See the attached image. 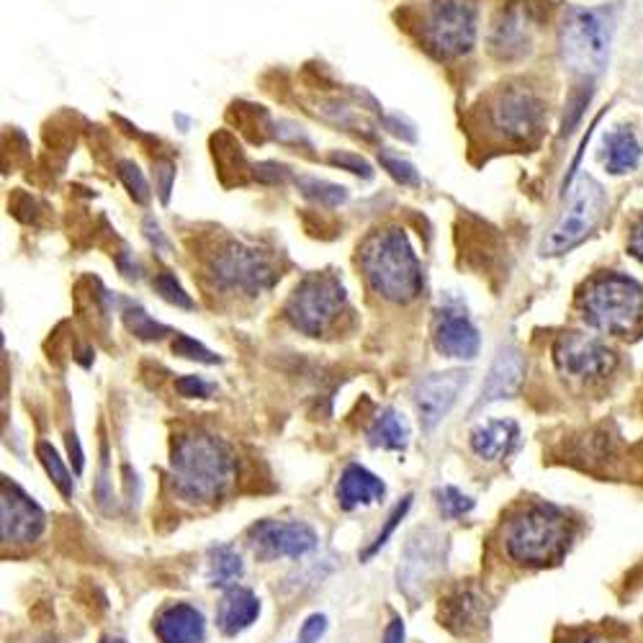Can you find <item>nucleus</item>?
I'll use <instances>...</instances> for the list:
<instances>
[{
    "label": "nucleus",
    "instance_id": "1",
    "mask_svg": "<svg viewBox=\"0 0 643 643\" xmlns=\"http://www.w3.org/2000/svg\"><path fill=\"white\" fill-rule=\"evenodd\" d=\"M235 479V456L225 440L206 431H188L173 440L171 487L181 500H219Z\"/></svg>",
    "mask_w": 643,
    "mask_h": 643
},
{
    "label": "nucleus",
    "instance_id": "2",
    "mask_svg": "<svg viewBox=\"0 0 643 643\" xmlns=\"http://www.w3.org/2000/svg\"><path fill=\"white\" fill-rule=\"evenodd\" d=\"M571 543V520L548 502L517 510L504 525V551L515 564L541 566L562 562Z\"/></svg>",
    "mask_w": 643,
    "mask_h": 643
},
{
    "label": "nucleus",
    "instance_id": "3",
    "mask_svg": "<svg viewBox=\"0 0 643 643\" xmlns=\"http://www.w3.org/2000/svg\"><path fill=\"white\" fill-rule=\"evenodd\" d=\"M361 268L371 288L386 302L410 304L423 294V268L402 229L373 235L361 250Z\"/></svg>",
    "mask_w": 643,
    "mask_h": 643
},
{
    "label": "nucleus",
    "instance_id": "4",
    "mask_svg": "<svg viewBox=\"0 0 643 643\" xmlns=\"http://www.w3.org/2000/svg\"><path fill=\"white\" fill-rule=\"evenodd\" d=\"M579 309L589 327L625 338L643 322V286L623 273L595 275L581 291Z\"/></svg>",
    "mask_w": 643,
    "mask_h": 643
},
{
    "label": "nucleus",
    "instance_id": "5",
    "mask_svg": "<svg viewBox=\"0 0 643 643\" xmlns=\"http://www.w3.org/2000/svg\"><path fill=\"white\" fill-rule=\"evenodd\" d=\"M612 42V17L597 9H574L566 13L562 36L564 65L581 78H595L604 70Z\"/></svg>",
    "mask_w": 643,
    "mask_h": 643
},
{
    "label": "nucleus",
    "instance_id": "6",
    "mask_svg": "<svg viewBox=\"0 0 643 643\" xmlns=\"http://www.w3.org/2000/svg\"><path fill=\"white\" fill-rule=\"evenodd\" d=\"M604 214V190L600 183L589 175H581L577 183H571L569 188V201L562 217L554 225V229L546 235V240L541 244V255H564L571 248H577L581 240H587L595 232V227L600 225Z\"/></svg>",
    "mask_w": 643,
    "mask_h": 643
},
{
    "label": "nucleus",
    "instance_id": "7",
    "mask_svg": "<svg viewBox=\"0 0 643 643\" xmlns=\"http://www.w3.org/2000/svg\"><path fill=\"white\" fill-rule=\"evenodd\" d=\"M346 306V288L330 273H317L304 279L286 302V319L298 333L319 338L335 325Z\"/></svg>",
    "mask_w": 643,
    "mask_h": 643
},
{
    "label": "nucleus",
    "instance_id": "8",
    "mask_svg": "<svg viewBox=\"0 0 643 643\" xmlns=\"http://www.w3.org/2000/svg\"><path fill=\"white\" fill-rule=\"evenodd\" d=\"M209 273L214 286L227 294L258 296L268 291L279 279L271 260L263 252L242 242H229L211 258Z\"/></svg>",
    "mask_w": 643,
    "mask_h": 643
},
{
    "label": "nucleus",
    "instance_id": "9",
    "mask_svg": "<svg viewBox=\"0 0 643 643\" xmlns=\"http://www.w3.org/2000/svg\"><path fill=\"white\" fill-rule=\"evenodd\" d=\"M425 40L440 57L469 55L477 42V9L469 0H438L427 17Z\"/></svg>",
    "mask_w": 643,
    "mask_h": 643
},
{
    "label": "nucleus",
    "instance_id": "10",
    "mask_svg": "<svg viewBox=\"0 0 643 643\" xmlns=\"http://www.w3.org/2000/svg\"><path fill=\"white\" fill-rule=\"evenodd\" d=\"M554 361L558 373L574 381L604 379L615 369V353L604 342L581 333H564L556 340Z\"/></svg>",
    "mask_w": 643,
    "mask_h": 643
},
{
    "label": "nucleus",
    "instance_id": "11",
    "mask_svg": "<svg viewBox=\"0 0 643 643\" xmlns=\"http://www.w3.org/2000/svg\"><path fill=\"white\" fill-rule=\"evenodd\" d=\"M543 101L533 90L508 88L489 106L492 127L510 142H527L543 127Z\"/></svg>",
    "mask_w": 643,
    "mask_h": 643
},
{
    "label": "nucleus",
    "instance_id": "12",
    "mask_svg": "<svg viewBox=\"0 0 643 643\" xmlns=\"http://www.w3.org/2000/svg\"><path fill=\"white\" fill-rule=\"evenodd\" d=\"M47 527V515L17 481L3 479L0 494V538L3 543H34Z\"/></svg>",
    "mask_w": 643,
    "mask_h": 643
},
{
    "label": "nucleus",
    "instance_id": "13",
    "mask_svg": "<svg viewBox=\"0 0 643 643\" xmlns=\"http://www.w3.org/2000/svg\"><path fill=\"white\" fill-rule=\"evenodd\" d=\"M255 554L263 558H302L317 548V533L302 520H260L250 527Z\"/></svg>",
    "mask_w": 643,
    "mask_h": 643
},
{
    "label": "nucleus",
    "instance_id": "14",
    "mask_svg": "<svg viewBox=\"0 0 643 643\" xmlns=\"http://www.w3.org/2000/svg\"><path fill=\"white\" fill-rule=\"evenodd\" d=\"M469 384V373L466 371H446V373H433V377L423 379L415 389V407L419 415V425L423 431H435L454 404L458 402V396Z\"/></svg>",
    "mask_w": 643,
    "mask_h": 643
},
{
    "label": "nucleus",
    "instance_id": "15",
    "mask_svg": "<svg viewBox=\"0 0 643 643\" xmlns=\"http://www.w3.org/2000/svg\"><path fill=\"white\" fill-rule=\"evenodd\" d=\"M435 350L446 358L473 361L479 356L481 338L473 322L456 309H443L433 322Z\"/></svg>",
    "mask_w": 643,
    "mask_h": 643
},
{
    "label": "nucleus",
    "instance_id": "16",
    "mask_svg": "<svg viewBox=\"0 0 643 643\" xmlns=\"http://www.w3.org/2000/svg\"><path fill=\"white\" fill-rule=\"evenodd\" d=\"M525 379V358L515 346H502L497 350L492 369H489L484 386H481V396L477 402V407H484V404L510 400L520 392Z\"/></svg>",
    "mask_w": 643,
    "mask_h": 643
},
{
    "label": "nucleus",
    "instance_id": "17",
    "mask_svg": "<svg viewBox=\"0 0 643 643\" xmlns=\"http://www.w3.org/2000/svg\"><path fill=\"white\" fill-rule=\"evenodd\" d=\"M489 604L473 587H461L440 604V620L450 633L471 635L487 625Z\"/></svg>",
    "mask_w": 643,
    "mask_h": 643
},
{
    "label": "nucleus",
    "instance_id": "18",
    "mask_svg": "<svg viewBox=\"0 0 643 643\" xmlns=\"http://www.w3.org/2000/svg\"><path fill=\"white\" fill-rule=\"evenodd\" d=\"M155 635L160 643H201L206 635L204 612L188 602H173L157 612Z\"/></svg>",
    "mask_w": 643,
    "mask_h": 643
},
{
    "label": "nucleus",
    "instance_id": "19",
    "mask_svg": "<svg viewBox=\"0 0 643 643\" xmlns=\"http://www.w3.org/2000/svg\"><path fill=\"white\" fill-rule=\"evenodd\" d=\"M386 484L377 473L366 469L361 464H348L340 473L338 481V502L342 510L366 508V504H377L384 500Z\"/></svg>",
    "mask_w": 643,
    "mask_h": 643
},
{
    "label": "nucleus",
    "instance_id": "20",
    "mask_svg": "<svg viewBox=\"0 0 643 643\" xmlns=\"http://www.w3.org/2000/svg\"><path fill=\"white\" fill-rule=\"evenodd\" d=\"M260 615L258 595L248 587H227L217 608V625L225 635H240Z\"/></svg>",
    "mask_w": 643,
    "mask_h": 643
},
{
    "label": "nucleus",
    "instance_id": "21",
    "mask_svg": "<svg viewBox=\"0 0 643 643\" xmlns=\"http://www.w3.org/2000/svg\"><path fill=\"white\" fill-rule=\"evenodd\" d=\"M520 427L515 419H489L471 431V450L481 461H502L517 448Z\"/></svg>",
    "mask_w": 643,
    "mask_h": 643
},
{
    "label": "nucleus",
    "instance_id": "22",
    "mask_svg": "<svg viewBox=\"0 0 643 643\" xmlns=\"http://www.w3.org/2000/svg\"><path fill=\"white\" fill-rule=\"evenodd\" d=\"M643 155V148L639 137L633 134V129L615 127L610 134H604L602 140V165L604 171L612 175L631 173L639 167Z\"/></svg>",
    "mask_w": 643,
    "mask_h": 643
},
{
    "label": "nucleus",
    "instance_id": "23",
    "mask_svg": "<svg viewBox=\"0 0 643 643\" xmlns=\"http://www.w3.org/2000/svg\"><path fill=\"white\" fill-rule=\"evenodd\" d=\"M410 423L404 419V415L400 412L386 407L381 410L377 417H373V423L369 427V433H366V438H369V446L371 448H381V450H404L410 446Z\"/></svg>",
    "mask_w": 643,
    "mask_h": 643
},
{
    "label": "nucleus",
    "instance_id": "24",
    "mask_svg": "<svg viewBox=\"0 0 643 643\" xmlns=\"http://www.w3.org/2000/svg\"><path fill=\"white\" fill-rule=\"evenodd\" d=\"M438 538H433L431 531L423 533V541L412 538L407 546V558H404V569L400 571V589L410 592L412 585H423V581L431 577V569L438 562H427V558H440L438 551H435V543Z\"/></svg>",
    "mask_w": 643,
    "mask_h": 643
},
{
    "label": "nucleus",
    "instance_id": "25",
    "mask_svg": "<svg viewBox=\"0 0 643 643\" xmlns=\"http://www.w3.org/2000/svg\"><path fill=\"white\" fill-rule=\"evenodd\" d=\"M244 574L242 556L232 546H211L209 548V569L206 579L211 587H232Z\"/></svg>",
    "mask_w": 643,
    "mask_h": 643
},
{
    "label": "nucleus",
    "instance_id": "26",
    "mask_svg": "<svg viewBox=\"0 0 643 643\" xmlns=\"http://www.w3.org/2000/svg\"><path fill=\"white\" fill-rule=\"evenodd\" d=\"M492 47L494 52H500L502 57L523 55L527 50V24L517 11L508 13V17L502 19V24L494 26Z\"/></svg>",
    "mask_w": 643,
    "mask_h": 643
},
{
    "label": "nucleus",
    "instance_id": "27",
    "mask_svg": "<svg viewBox=\"0 0 643 643\" xmlns=\"http://www.w3.org/2000/svg\"><path fill=\"white\" fill-rule=\"evenodd\" d=\"M36 458H40V461H42L44 471H47V477L52 479V484H55L59 489V494L67 497V500H73V494H75V479H73L70 469H67V466H65L63 458H59L57 448L52 446V443L42 440L40 446H36Z\"/></svg>",
    "mask_w": 643,
    "mask_h": 643
},
{
    "label": "nucleus",
    "instance_id": "28",
    "mask_svg": "<svg viewBox=\"0 0 643 643\" xmlns=\"http://www.w3.org/2000/svg\"><path fill=\"white\" fill-rule=\"evenodd\" d=\"M296 186L304 194V198H309V201L319 204V206H330V209L333 206H340V204L348 201L346 188L338 186V183L314 178V175H298Z\"/></svg>",
    "mask_w": 643,
    "mask_h": 643
},
{
    "label": "nucleus",
    "instance_id": "29",
    "mask_svg": "<svg viewBox=\"0 0 643 643\" xmlns=\"http://www.w3.org/2000/svg\"><path fill=\"white\" fill-rule=\"evenodd\" d=\"M435 502H438L440 515L448 520H458V517L469 515V512L473 510V504H477L469 494H464L461 489H456V487L435 489Z\"/></svg>",
    "mask_w": 643,
    "mask_h": 643
},
{
    "label": "nucleus",
    "instance_id": "30",
    "mask_svg": "<svg viewBox=\"0 0 643 643\" xmlns=\"http://www.w3.org/2000/svg\"><path fill=\"white\" fill-rule=\"evenodd\" d=\"M410 508H412V494H407V497H404V500H402V502H396V504H394V510H392V512H389V517H386V523H384V527H381V531H379V535H377V538H373V543H371V546H369V548H366V551H363V554H361V562H369V558H373V556H377V554H379V551L386 546V543H389V538H392V535H394V531H396V525H400V523H402V520H404V517H407V512H410Z\"/></svg>",
    "mask_w": 643,
    "mask_h": 643
},
{
    "label": "nucleus",
    "instance_id": "31",
    "mask_svg": "<svg viewBox=\"0 0 643 643\" xmlns=\"http://www.w3.org/2000/svg\"><path fill=\"white\" fill-rule=\"evenodd\" d=\"M124 322H127V330L142 340H160L163 335H167V327L152 319L142 306H129V309L124 312Z\"/></svg>",
    "mask_w": 643,
    "mask_h": 643
},
{
    "label": "nucleus",
    "instance_id": "32",
    "mask_svg": "<svg viewBox=\"0 0 643 643\" xmlns=\"http://www.w3.org/2000/svg\"><path fill=\"white\" fill-rule=\"evenodd\" d=\"M119 178L127 186L129 194H132V198L137 204L148 201L150 186H148V181H144L140 165L132 163V160H121V163H119Z\"/></svg>",
    "mask_w": 643,
    "mask_h": 643
},
{
    "label": "nucleus",
    "instance_id": "33",
    "mask_svg": "<svg viewBox=\"0 0 643 643\" xmlns=\"http://www.w3.org/2000/svg\"><path fill=\"white\" fill-rule=\"evenodd\" d=\"M379 163L384 165V171L392 175L396 183H402V186H417L419 183L415 165L407 163V160H402L400 155H394V152H381Z\"/></svg>",
    "mask_w": 643,
    "mask_h": 643
},
{
    "label": "nucleus",
    "instance_id": "34",
    "mask_svg": "<svg viewBox=\"0 0 643 643\" xmlns=\"http://www.w3.org/2000/svg\"><path fill=\"white\" fill-rule=\"evenodd\" d=\"M155 288L167 304L181 306V309H194V302H190V296L186 294V291H183V286L178 281H175V275L171 271H163L157 275Z\"/></svg>",
    "mask_w": 643,
    "mask_h": 643
},
{
    "label": "nucleus",
    "instance_id": "35",
    "mask_svg": "<svg viewBox=\"0 0 643 643\" xmlns=\"http://www.w3.org/2000/svg\"><path fill=\"white\" fill-rule=\"evenodd\" d=\"M173 353L181 356V358H188V361H198V363H206V366H214V363H221L219 356H214L209 348H204L201 342H196L194 338H188V335H178L173 342Z\"/></svg>",
    "mask_w": 643,
    "mask_h": 643
},
{
    "label": "nucleus",
    "instance_id": "36",
    "mask_svg": "<svg viewBox=\"0 0 643 643\" xmlns=\"http://www.w3.org/2000/svg\"><path fill=\"white\" fill-rule=\"evenodd\" d=\"M330 163L342 167V171L363 175V178H373V167L361 155H356V152H333Z\"/></svg>",
    "mask_w": 643,
    "mask_h": 643
},
{
    "label": "nucleus",
    "instance_id": "37",
    "mask_svg": "<svg viewBox=\"0 0 643 643\" xmlns=\"http://www.w3.org/2000/svg\"><path fill=\"white\" fill-rule=\"evenodd\" d=\"M175 389H178L183 396H188V400H209L214 394V384L204 381L201 377H183L175 381Z\"/></svg>",
    "mask_w": 643,
    "mask_h": 643
},
{
    "label": "nucleus",
    "instance_id": "38",
    "mask_svg": "<svg viewBox=\"0 0 643 643\" xmlns=\"http://www.w3.org/2000/svg\"><path fill=\"white\" fill-rule=\"evenodd\" d=\"M327 633V615L322 612H314L302 623V631H298V641L302 643H317L322 635Z\"/></svg>",
    "mask_w": 643,
    "mask_h": 643
},
{
    "label": "nucleus",
    "instance_id": "39",
    "mask_svg": "<svg viewBox=\"0 0 643 643\" xmlns=\"http://www.w3.org/2000/svg\"><path fill=\"white\" fill-rule=\"evenodd\" d=\"M255 178L263 183H286L291 178L288 167L279 163H260L255 167Z\"/></svg>",
    "mask_w": 643,
    "mask_h": 643
},
{
    "label": "nucleus",
    "instance_id": "40",
    "mask_svg": "<svg viewBox=\"0 0 643 643\" xmlns=\"http://www.w3.org/2000/svg\"><path fill=\"white\" fill-rule=\"evenodd\" d=\"M155 175H157V186H160V198L163 201H167V196H171V186H173V178H175V165L173 163H167V160H163V163H155Z\"/></svg>",
    "mask_w": 643,
    "mask_h": 643
},
{
    "label": "nucleus",
    "instance_id": "41",
    "mask_svg": "<svg viewBox=\"0 0 643 643\" xmlns=\"http://www.w3.org/2000/svg\"><path fill=\"white\" fill-rule=\"evenodd\" d=\"M404 635H407V631H404V620L392 618L389 620L384 635H381V643H404Z\"/></svg>",
    "mask_w": 643,
    "mask_h": 643
},
{
    "label": "nucleus",
    "instance_id": "42",
    "mask_svg": "<svg viewBox=\"0 0 643 643\" xmlns=\"http://www.w3.org/2000/svg\"><path fill=\"white\" fill-rule=\"evenodd\" d=\"M67 450H70V461L75 464V473H80L83 466H86V454H83L80 440L75 433H67Z\"/></svg>",
    "mask_w": 643,
    "mask_h": 643
},
{
    "label": "nucleus",
    "instance_id": "43",
    "mask_svg": "<svg viewBox=\"0 0 643 643\" xmlns=\"http://www.w3.org/2000/svg\"><path fill=\"white\" fill-rule=\"evenodd\" d=\"M628 252H631L635 260H641L643 263V219L633 227L631 240H628Z\"/></svg>",
    "mask_w": 643,
    "mask_h": 643
},
{
    "label": "nucleus",
    "instance_id": "44",
    "mask_svg": "<svg viewBox=\"0 0 643 643\" xmlns=\"http://www.w3.org/2000/svg\"><path fill=\"white\" fill-rule=\"evenodd\" d=\"M569 643H615V641L604 639V635H581V639H574Z\"/></svg>",
    "mask_w": 643,
    "mask_h": 643
},
{
    "label": "nucleus",
    "instance_id": "45",
    "mask_svg": "<svg viewBox=\"0 0 643 643\" xmlns=\"http://www.w3.org/2000/svg\"><path fill=\"white\" fill-rule=\"evenodd\" d=\"M101 643H127V641L117 639V635H106V639H101Z\"/></svg>",
    "mask_w": 643,
    "mask_h": 643
}]
</instances>
